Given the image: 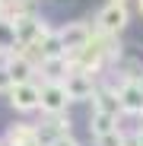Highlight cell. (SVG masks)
<instances>
[{"mask_svg":"<svg viewBox=\"0 0 143 146\" xmlns=\"http://www.w3.org/2000/svg\"><path fill=\"white\" fill-rule=\"evenodd\" d=\"M38 108L51 117V114H64L70 108V95H67V86L64 83H41V102Z\"/></svg>","mask_w":143,"mask_h":146,"instance_id":"cell-1","label":"cell"},{"mask_svg":"<svg viewBox=\"0 0 143 146\" xmlns=\"http://www.w3.org/2000/svg\"><path fill=\"white\" fill-rule=\"evenodd\" d=\"M57 38L64 41L67 54H70V51H80V48H86V44H89V41L95 38V32L89 29V22L76 19V22H67L64 29H57Z\"/></svg>","mask_w":143,"mask_h":146,"instance_id":"cell-2","label":"cell"},{"mask_svg":"<svg viewBox=\"0 0 143 146\" xmlns=\"http://www.w3.org/2000/svg\"><path fill=\"white\" fill-rule=\"evenodd\" d=\"M95 22H99V35H118L127 29V10L124 3H108L99 10V16H95Z\"/></svg>","mask_w":143,"mask_h":146,"instance_id":"cell-3","label":"cell"},{"mask_svg":"<svg viewBox=\"0 0 143 146\" xmlns=\"http://www.w3.org/2000/svg\"><path fill=\"white\" fill-rule=\"evenodd\" d=\"M64 86H67L70 102H89L92 92H95V80H92V73H86V70H70Z\"/></svg>","mask_w":143,"mask_h":146,"instance_id":"cell-4","label":"cell"},{"mask_svg":"<svg viewBox=\"0 0 143 146\" xmlns=\"http://www.w3.org/2000/svg\"><path fill=\"white\" fill-rule=\"evenodd\" d=\"M41 102V86L38 83H16L10 89V105L16 111H35Z\"/></svg>","mask_w":143,"mask_h":146,"instance_id":"cell-5","label":"cell"},{"mask_svg":"<svg viewBox=\"0 0 143 146\" xmlns=\"http://www.w3.org/2000/svg\"><path fill=\"white\" fill-rule=\"evenodd\" d=\"M118 102H121L124 114H143V83L140 80H124L118 89Z\"/></svg>","mask_w":143,"mask_h":146,"instance_id":"cell-6","label":"cell"},{"mask_svg":"<svg viewBox=\"0 0 143 146\" xmlns=\"http://www.w3.org/2000/svg\"><path fill=\"white\" fill-rule=\"evenodd\" d=\"M3 67H7V73H10L13 86H16V83H32V73L38 70L29 57H22L19 51H13V54L7 57V64H3Z\"/></svg>","mask_w":143,"mask_h":146,"instance_id":"cell-7","label":"cell"},{"mask_svg":"<svg viewBox=\"0 0 143 146\" xmlns=\"http://www.w3.org/2000/svg\"><path fill=\"white\" fill-rule=\"evenodd\" d=\"M92 111H102V114H121V102H118V95L108 92L105 86H95V92H92Z\"/></svg>","mask_w":143,"mask_h":146,"instance_id":"cell-8","label":"cell"},{"mask_svg":"<svg viewBox=\"0 0 143 146\" xmlns=\"http://www.w3.org/2000/svg\"><path fill=\"white\" fill-rule=\"evenodd\" d=\"M114 124H118V114H102V111H92V117H89V133H92V137H105V133L118 130Z\"/></svg>","mask_w":143,"mask_h":146,"instance_id":"cell-9","label":"cell"},{"mask_svg":"<svg viewBox=\"0 0 143 146\" xmlns=\"http://www.w3.org/2000/svg\"><path fill=\"white\" fill-rule=\"evenodd\" d=\"M95 146H124V140H121L118 130H111V133H105V137H95Z\"/></svg>","mask_w":143,"mask_h":146,"instance_id":"cell-10","label":"cell"},{"mask_svg":"<svg viewBox=\"0 0 143 146\" xmlns=\"http://www.w3.org/2000/svg\"><path fill=\"white\" fill-rule=\"evenodd\" d=\"M10 89H13V80H10L7 67H0V92H10Z\"/></svg>","mask_w":143,"mask_h":146,"instance_id":"cell-11","label":"cell"},{"mask_svg":"<svg viewBox=\"0 0 143 146\" xmlns=\"http://www.w3.org/2000/svg\"><path fill=\"white\" fill-rule=\"evenodd\" d=\"M51 146H80V143H76L73 137H70V133H67V137H61V140H54Z\"/></svg>","mask_w":143,"mask_h":146,"instance_id":"cell-12","label":"cell"},{"mask_svg":"<svg viewBox=\"0 0 143 146\" xmlns=\"http://www.w3.org/2000/svg\"><path fill=\"white\" fill-rule=\"evenodd\" d=\"M0 16H3V0H0Z\"/></svg>","mask_w":143,"mask_h":146,"instance_id":"cell-13","label":"cell"},{"mask_svg":"<svg viewBox=\"0 0 143 146\" xmlns=\"http://www.w3.org/2000/svg\"><path fill=\"white\" fill-rule=\"evenodd\" d=\"M111 3H124V0H111Z\"/></svg>","mask_w":143,"mask_h":146,"instance_id":"cell-14","label":"cell"},{"mask_svg":"<svg viewBox=\"0 0 143 146\" xmlns=\"http://www.w3.org/2000/svg\"><path fill=\"white\" fill-rule=\"evenodd\" d=\"M140 13H143V0H140Z\"/></svg>","mask_w":143,"mask_h":146,"instance_id":"cell-15","label":"cell"}]
</instances>
